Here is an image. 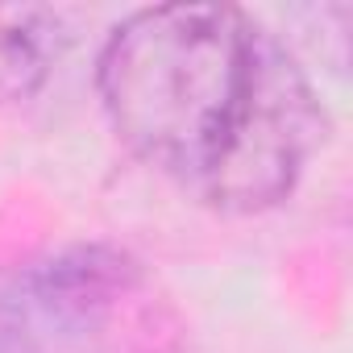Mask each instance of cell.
Listing matches in <instances>:
<instances>
[{"label":"cell","instance_id":"cell-3","mask_svg":"<svg viewBox=\"0 0 353 353\" xmlns=\"http://www.w3.org/2000/svg\"><path fill=\"white\" fill-rule=\"evenodd\" d=\"M67 26L46 5H0V108L34 100L54 59L63 54Z\"/></svg>","mask_w":353,"mask_h":353},{"label":"cell","instance_id":"cell-1","mask_svg":"<svg viewBox=\"0 0 353 353\" xmlns=\"http://www.w3.org/2000/svg\"><path fill=\"white\" fill-rule=\"evenodd\" d=\"M96 96L129 154L225 216L279 208L328 141L307 67L237 5L129 13L96 54Z\"/></svg>","mask_w":353,"mask_h":353},{"label":"cell","instance_id":"cell-2","mask_svg":"<svg viewBox=\"0 0 353 353\" xmlns=\"http://www.w3.org/2000/svg\"><path fill=\"white\" fill-rule=\"evenodd\" d=\"M141 283V262L117 241L42 254L0 287V353H83Z\"/></svg>","mask_w":353,"mask_h":353}]
</instances>
